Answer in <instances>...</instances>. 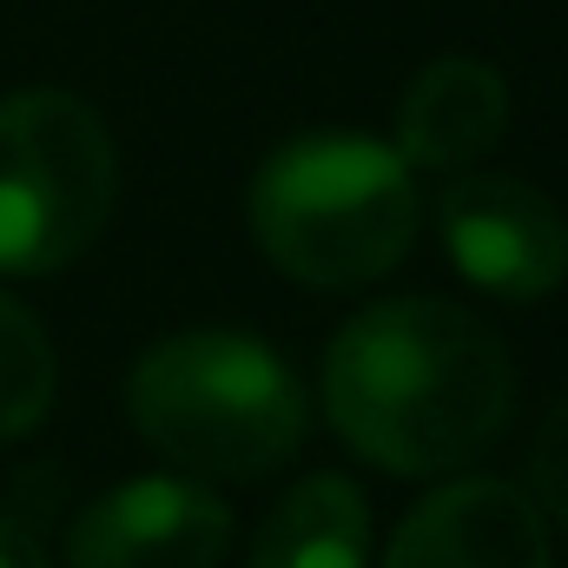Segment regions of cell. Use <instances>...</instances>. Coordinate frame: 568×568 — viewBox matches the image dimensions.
Here are the masks:
<instances>
[{
	"instance_id": "cell-4",
	"label": "cell",
	"mask_w": 568,
	"mask_h": 568,
	"mask_svg": "<svg viewBox=\"0 0 568 568\" xmlns=\"http://www.w3.org/2000/svg\"><path fill=\"white\" fill-rule=\"evenodd\" d=\"M120 152L106 120L60 93L33 87L0 100V272L47 278L73 265L113 219Z\"/></svg>"
},
{
	"instance_id": "cell-9",
	"label": "cell",
	"mask_w": 568,
	"mask_h": 568,
	"mask_svg": "<svg viewBox=\"0 0 568 568\" xmlns=\"http://www.w3.org/2000/svg\"><path fill=\"white\" fill-rule=\"evenodd\" d=\"M252 568H371V503L344 476H304L252 542Z\"/></svg>"
},
{
	"instance_id": "cell-6",
	"label": "cell",
	"mask_w": 568,
	"mask_h": 568,
	"mask_svg": "<svg viewBox=\"0 0 568 568\" xmlns=\"http://www.w3.org/2000/svg\"><path fill=\"white\" fill-rule=\"evenodd\" d=\"M225 549L232 509L192 476H133L67 529V568H219Z\"/></svg>"
},
{
	"instance_id": "cell-2",
	"label": "cell",
	"mask_w": 568,
	"mask_h": 568,
	"mask_svg": "<svg viewBox=\"0 0 568 568\" xmlns=\"http://www.w3.org/2000/svg\"><path fill=\"white\" fill-rule=\"evenodd\" d=\"M252 239L311 291L371 284L417 239V179L404 152L364 133L291 140L252 179Z\"/></svg>"
},
{
	"instance_id": "cell-8",
	"label": "cell",
	"mask_w": 568,
	"mask_h": 568,
	"mask_svg": "<svg viewBox=\"0 0 568 568\" xmlns=\"http://www.w3.org/2000/svg\"><path fill=\"white\" fill-rule=\"evenodd\" d=\"M509 126V87L489 60H429L410 80L404 106H397V152L404 165L424 172H463L476 165Z\"/></svg>"
},
{
	"instance_id": "cell-3",
	"label": "cell",
	"mask_w": 568,
	"mask_h": 568,
	"mask_svg": "<svg viewBox=\"0 0 568 568\" xmlns=\"http://www.w3.org/2000/svg\"><path fill=\"white\" fill-rule=\"evenodd\" d=\"M140 436L192 476L252 483L304 443V390L272 344L245 331L159 337L126 384Z\"/></svg>"
},
{
	"instance_id": "cell-1",
	"label": "cell",
	"mask_w": 568,
	"mask_h": 568,
	"mask_svg": "<svg viewBox=\"0 0 568 568\" xmlns=\"http://www.w3.org/2000/svg\"><path fill=\"white\" fill-rule=\"evenodd\" d=\"M516 410V364L489 317L449 297L357 311L324 351V417L390 476L476 463Z\"/></svg>"
},
{
	"instance_id": "cell-5",
	"label": "cell",
	"mask_w": 568,
	"mask_h": 568,
	"mask_svg": "<svg viewBox=\"0 0 568 568\" xmlns=\"http://www.w3.org/2000/svg\"><path fill=\"white\" fill-rule=\"evenodd\" d=\"M436 239L476 291L509 297V304H536L568 278L562 212L549 205V192L503 179V172H476V179L443 185Z\"/></svg>"
},
{
	"instance_id": "cell-11",
	"label": "cell",
	"mask_w": 568,
	"mask_h": 568,
	"mask_svg": "<svg viewBox=\"0 0 568 568\" xmlns=\"http://www.w3.org/2000/svg\"><path fill=\"white\" fill-rule=\"evenodd\" d=\"M529 503L542 516L568 523V397L536 429V449H529Z\"/></svg>"
},
{
	"instance_id": "cell-12",
	"label": "cell",
	"mask_w": 568,
	"mask_h": 568,
	"mask_svg": "<svg viewBox=\"0 0 568 568\" xmlns=\"http://www.w3.org/2000/svg\"><path fill=\"white\" fill-rule=\"evenodd\" d=\"M0 568H47V549L13 516H0Z\"/></svg>"
},
{
	"instance_id": "cell-7",
	"label": "cell",
	"mask_w": 568,
	"mask_h": 568,
	"mask_svg": "<svg viewBox=\"0 0 568 568\" xmlns=\"http://www.w3.org/2000/svg\"><path fill=\"white\" fill-rule=\"evenodd\" d=\"M384 568H549V529L516 483L463 476L404 516Z\"/></svg>"
},
{
	"instance_id": "cell-10",
	"label": "cell",
	"mask_w": 568,
	"mask_h": 568,
	"mask_svg": "<svg viewBox=\"0 0 568 568\" xmlns=\"http://www.w3.org/2000/svg\"><path fill=\"white\" fill-rule=\"evenodd\" d=\"M53 390H60V364L47 331L33 324V311H20L0 291V443L40 429V417L53 410Z\"/></svg>"
}]
</instances>
